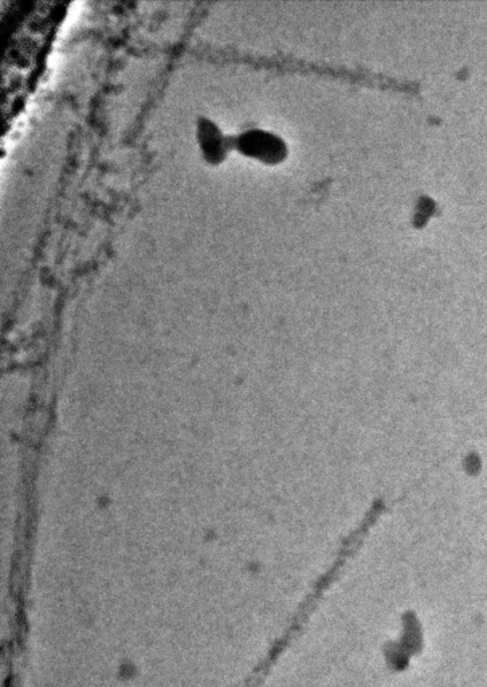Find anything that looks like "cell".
I'll list each match as a JSON object with an SVG mask.
<instances>
[{
  "label": "cell",
  "instance_id": "obj_1",
  "mask_svg": "<svg viewBox=\"0 0 487 687\" xmlns=\"http://www.w3.org/2000/svg\"><path fill=\"white\" fill-rule=\"evenodd\" d=\"M235 145L239 152L265 162H282L287 153L281 137L262 129L246 131L236 137Z\"/></svg>",
  "mask_w": 487,
  "mask_h": 687
},
{
  "label": "cell",
  "instance_id": "obj_2",
  "mask_svg": "<svg viewBox=\"0 0 487 687\" xmlns=\"http://www.w3.org/2000/svg\"><path fill=\"white\" fill-rule=\"evenodd\" d=\"M198 137L204 157L208 162H219L223 160L229 148V140L222 135L214 122L208 119H200L198 122Z\"/></svg>",
  "mask_w": 487,
  "mask_h": 687
}]
</instances>
